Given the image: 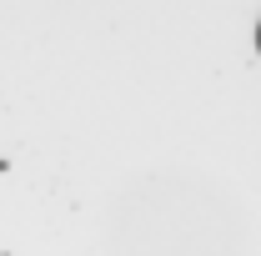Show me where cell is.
<instances>
[{
  "instance_id": "1",
  "label": "cell",
  "mask_w": 261,
  "mask_h": 256,
  "mask_svg": "<svg viewBox=\"0 0 261 256\" xmlns=\"http://www.w3.org/2000/svg\"><path fill=\"white\" fill-rule=\"evenodd\" d=\"M256 45H261V31H256Z\"/></svg>"
}]
</instances>
